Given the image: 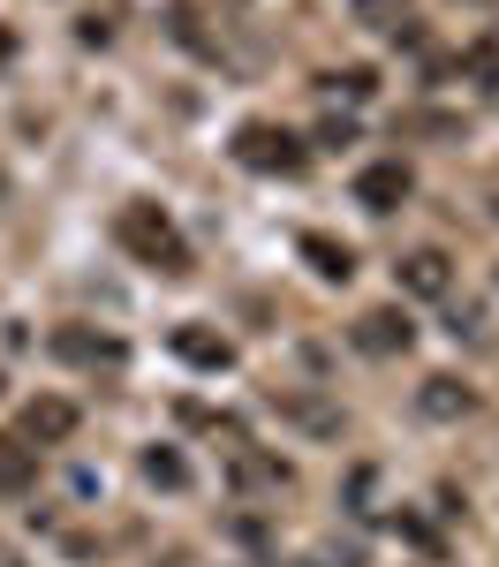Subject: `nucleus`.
Returning a JSON list of instances; mask_svg holds the SVG:
<instances>
[{
    "label": "nucleus",
    "mask_w": 499,
    "mask_h": 567,
    "mask_svg": "<svg viewBox=\"0 0 499 567\" xmlns=\"http://www.w3.org/2000/svg\"><path fill=\"white\" fill-rule=\"evenodd\" d=\"M114 243H122L136 265H152V272H189V243H181V227L159 213V205H144V197L114 213Z\"/></svg>",
    "instance_id": "nucleus-1"
},
{
    "label": "nucleus",
    "mask_w": 499,
    "mask_h": 567,
    "mask_svg": "<svg viewBox=\"0 0 499 567\" xmlns=\"http://www.w3.org/2000/svg\"><path fill=\"white\" fill-rule=\"evenodd\" d=\"M235 159L258 167V175H303V167H311V144L288 136V130H272V122H250V130L235 136Z\"/></svg>",
    "instance_id": "nucleus-2"
},
{
    "label": "nucleus",
    "mask_w": 499,
    "mask_h": 567,
    "mask_svg": "<svg viewBox=\"0 0 499 567\" xmlns=\"http://www.w3.org/2000/svg\"><path fill=\"white\" fill-rule=\"evenodd\" d=\"M408 189H416V175H408L402 159H378V167L356 175V205L363 213H394V205H408Z\"/></svg>",
    "instance_id": "nucleus-3"
},
{
    "label": "nucleus",
    "mask_w": 499,
    "mask_h": 567,
    "mask_svg": "<svg viewBox=\"0 0 499 567\" xmlns=\"http://www.w3.org/2000/svg\"><path fill=\"white\" fill-rule=\"evenodd\" d=\"M69 432H76V401H61V393H39V401L23 409V439H39V446H61Z\"/></svg>",
    "instance_id": "nucleus-4"
},
{
    "label": "nucleus",
    "mask_w": 499,
    "mask_h": 567,
    "mask_svg": "<svg viewBox=\"0 0 499 567\" xmlns=\"http://www.w3.org/2000/svg\"><path fill=\"white\" fill-rule=\"evenodd\" d=\"M408 310H363L356 318V349L363 355H394V349H408Z\"/></svg>",
    "instance_id": "nucleus-5"
},
{
    "label": "nucleus",
    "mask_w": 499,
    "mask_h": 567,
    "mask_svg": "<svg viewBox=\"0 0 499 567\" xmlns=\"http://www.w3.org/2000/svg\"><path fill=\"white\" fill-rule=\"evenodd\" d=\"M39 484V446H23V439L0 432V499H23Z\"/></svg>",
    "instance_id": "nucleus-6"
},
{
    "label": "nucleus",
    "mask_w": 499,
    "mask_h": 567,
    "mask_svg": "<svg viewBox=\"0 0 499 567\" xmlns=\"http://www.w3.org/2000/svg\"><path fill=\"white\" fill-rule=\"evenodd\" d=\"M402 288H408V296H447V288H454L447 250H416V258H402Z\"/></svg>",
    "instance_id": "nucleus-7"
},
{
    "label": "nucleus",
    "mask_w": 499,
    "mask_h": 567,
    "mask_svg": "<svg viewBox=\"0 0 499 567\" xmlns=\"http://www.w3.org/2000/svg\"><path fill=\"white\" fill-rule=\"evenodd\" d=\"M461 76H469V84H485V91H499V23L461 45Z\"/></svg>",
    "instance_id": "nucleus-8"
},
{
    "label": "nucleus",
    "mask_w": 499,
    "mask_h": 567,
    "mask_svg": "<svg viewBox=\"0 0 499 567\" xmlns=\"http://www.w3.org/2000/svg\"><path fill=\"white\" fill-rule=\"evenodd\" d=\"M175 355H181V363H197V371H227V355H235V349H227L220 333H197V326H181V333H175Z\"/></svg>",
    "instance_id": "nucleus-9"
},
{
    "label": "nucleus",
    "mask_w": 499,
    "mask_h": 567,
    "mask_svg": "<svg viewBox=\"0 0 499 567\" xmlns=\"http://www.w3.org/2000/svg\"><path fill=\"white\" fill-rule=\"evenodd\" d=\"M356 16L371 31H386V39H416V16H408V0H356Z\"/></svg>",
    "instance_id": "nucleus-10"
},
{
    "label": "nucleus",
    "mask_w": 499,
    "mask_h": 567,
    "mask_svg": "<svg viewBox=\"0 0 499 567\" xmlns=\"http://www.w3.org/2000/svg\"><path fill=\"white\" fill-rule=\"evenodd\" d=\"M53 355H69V363H122V341H91V333H53Z\"/></svg>",
    "instance_id": "nucleus-11"
},
{
    "label": "nucleus",
    "mask_w": 499,
    "mask_h": 567,
    "mask_svg": "<svg viewBox=\"0 0 499 567\" xmlns=\"http://www.w3.org/2000/svg\"><path fill=\"white\" fill-rule=\"evenodd\" d=\"M303 258L325 272V280H349L356 272V258H349V243H325V235H303Z\"/></svg>",
    "instance_id": "nucleus-12"
},
{
    "label": "nucleus",
    "mask_w": 499,
    "mask_h": 567,
    "mask_svg": "<svg viewBox=\"0 0 499 567\" xmlns=\"http://www.w3.org/2000/svg\"><path fill=\"white\" fill-rule=\"evenodd\" d=\"M144 477L167 484V492H181V484H189V462H181L175 446H152V454H144Z\"/></svg>",
    "instance_id": "nucleus-13"
},
{
    "label": "nucleus",
    "mask_w": 499,
    "mask_h": 567,
    "mask_svg": "<svg viewBox=\"0 0 499 567\" xmlns=\"http://www.w3.org/2000/svg\"><path fill=\"white\" fill-rule=\"evenodd\" d=\"M469 409V386H454V379H424V416H461Z\"/></svg>",
    "instance_id": "nucleus-14"
},
{
    "label": "nucleus",
    "mask_w": 499,
    "mask_h": 567,
    "mask_svg": "<svg viewBox=\"0 0 499 567\" xmlns=\"http://www.w3.org/2000/svg\"><path fill=\"white\" fill-rule=\"evenodd\" d=\"M325 91H341V99H371L378 76H371V69H341V76H325Z\"/></svg>",
    "instance_id": "nucleus-15"
},
{
    "label": "nucleus",
    "mask_w": 499,
    "mask_h": 567,
    "mask_svg": "<svg viewBox=\"0 0 499 567\" xmlns=\"http://www.w3.org/2000/svg\"><path fill=\"white\" fill-rule=\"evenodd\" d=\"M0 567H23V560H15V553H8V545H0Z\"/></svg>",
    "instance_id": "nucleus-16"
}]
</instances>
